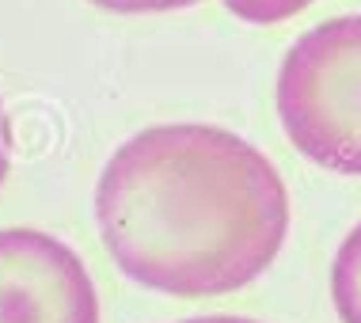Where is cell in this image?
Segmentation results:
<instances>
[{"label": "cell", "instance_id": "1", "mask_svg": "<svg viewBox=\"0 0 361 323\" xmlns=\"http://www.w3.org/2000/svg\"><path fill=\"white\" fill-rule=\"evenodd\" d=\"M106 255L168 297H221L267 274L289 232L278 168L240 133L202 122L122 141L95 187Z\"/></svg>", "mask_w": 361, "mask_h": 323}, {"label": "cell", "instance_id": "2", "mask_svg": "<svg viewBox=\"0 0 361 323\" xmlns=\"http://www.w3.org/2000/svg\"><path fill=\"white\" fill-rule=\"evenodd\" d=\"M278 118L293 149L338 175H361V16L300 35L278 68Z\"/></svg>", "mask_w": 361, "mask_h": 323}, {"label": "cell", "instance_id": "3", "mask_svg": "<svg viewBox=\"0 0 361 323\" xmlns=\"http://www.w3.org/2000/svg\"><path fill=\"white\" fill-rule=\"evenodd\" d=\"M0 323H99V293L69 243L0 228Z\"/></svg>", "mask_w": 361, "mask_h": 323}, {"label": "cell", "instance_id": "4", "mask_svg": "<svg viewBox=\"0 0 361 323\" xmlns=\"http://www.w3.org/2000/svg\"><path fill=\"white\" fill-rule=\"evenodd\" d=\"M331 300L343 323H361V224L346 232L331 267Z\"/></svg>", "mask_w": 361, "mask_h": 323}, {"label": "cell", "instance_id": "5", "mask_svg": "<svg viewBox=\"0 0 361 323\" xmlns=\"http://www.w3.org/2000/svg\"><path fill=\"white\" fill-rule=\"evenodd\" d=\"M221 4L243 23L267 27V23H281V19H293L297 12H305L312 0H221Z\"/></svg>", "mask_w": 361, "mask_h": 323}, {"label": "cell", "instance_id": "6", "mask_svg": "<svg viewBox=\"0 0 361 323\" xmlns=\"http://www.w3.org/2000/svg\"><path fill=\"white\" fill-rule=\"evenodd\" d=\"M92 4L106 8V12L141 16V12H175V8H190V4H198V0H92Z\"/></svg>", "mask_w": 361, "mask_h": 323}, {"label": "cell", "instance_id": "7", "mask_svg": "<svg viewBox=\"0 0 361 323\" xmlns=\"http://www.w3.org/2000/svg\"><path fill=\"white\" fill-rule=\"evenodd\" d=\"M8 179V133H4V106H0V187Z\"/></svg>", "mask_w": 361, "mask_h": 323}, {"label": "cell", "instance_id": "8", "mask_svg": "<svg viewBox=\"0 0 361 323\" xmlns=\"http://www.w3.org/2000/svg\"><path fill=\"white\" fill-rule=\"evenodd\" d=\"M179 323H259V319H247V316H190V319H179Z\"/></svg>", "mask_w": 361, "mask_h": 323}]
</instances>
